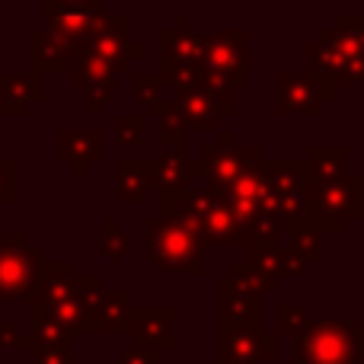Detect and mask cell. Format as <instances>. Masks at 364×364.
<instances>
[{
	"label": "cell",
	"mask_w": 364,
	"mask_h": 364,
	"mask_svg": "<svg viewBox=\"0 0 364 364\" xmlns=\"http://www.w3.org/2000/svg\"><path fill=\"white\" fill-rule=\"evenodd\" d=\"M147 256L160 272H182V275H205V243H201V224L176 218H147L144 220Z\"/></svg>",
	"instance_id": "obj_1"
},
{
	"label": "cell",
	"mask_w": 364,
	"mask_h": 364,
	"mask_svg": "<svg viewBox=\"0 0 364 364\" xmlns=\"http://www.w3.org/2000/svg\"><path fill=\"white\" fill-rule=\"evenodd\" d=\"M294 364H361L364 320H310L291 346Z\"/></svg>",
	"instance_id": "obj_2"
},
{
	"label": "cell",
	"mask_w": 364,
	"mask_h": 364,
	"mask_svg": "<svg viewBox=\"0 0 364 364\" xmlns=\"http://www.w3.org/2000/svg\"><path fill=\"white\" fill-rule=\"evenodd\" d=\"M45 250L26 230L0 237V304L29 301L38 288Z\"/></svg>",
	"instance_id": "obj_3"
},
{
	"label": "cell",
	"mask_w": 364,
	"mask_h": 364,
	"mask_svg": "<svg viewBox=\"0 0 364 364\" xmlns=\"http://www.w3.org/2000/svg\"><path fill=\"white\" fill-rule=\"evenodd\" d=\"M262 147L259 144H233V134L227 128H218V141L201 151L195 160V176L201 186L211 188L214 195H227V188L243 176L250 166L262 164Z\"/></svg>",
	"instance_id": "obj_4"
},
{
	"label": "cell",
	"mask_w": 364,
	"mask_h": 364,
	"mask_svg": "<svg viewBox=\"0 0 364 364\" xmlns=\"http://www.w3.org/2000/svg\"><path fill=\"white\" fill-rule=\"evenodd\" d=\"M358 173H346L336 182H310L307 186V230L314 233H348L355 220L358 198Z\"/></svg>",
	"instance_id": "obj_5"
},
{
	"label": "cell",
	"mask_w": 364,
	"mask_h": 364,
	"mask_svg": "<svg viewBox=\"0 0 364 364\" xmlns=\"http://www.w3.org/2000/svg\"><path fill=\"white\" fill-rule=\"evenodd\" d=\"M74 45L80 51H87V55L112 64L119 74H128L132 64L147 55V45L132 38V16H128V13H106V16L93 26V32Z\"/></svg>",
	"instance_id": "obj_6"
},
{
	"label": "cell",
	"mask_w": 364,
	"mask_h": 364,
	"mask_svg": "<svg viewBox=\"0 0 364 364\" xmlns=\"http://www.w3.org/2000/svg\"><path fill=\"white\" fill-rule=\"evenodd\" d=\"M246 29H218L205 36V58L201 68L220 74L233 83V90H243L250 83V55H246Z\"/></svg>",
	"instance_id": "obj_7"
},
{
	"label": "cell",
	"mask_w": 364,
	"mask_h": 364,
	"mask_svg": "<svg viewBox=\"0 0 364 364\" xmlns=\"http://www.w3.org/2000/svg\"><path fill=\"white\" fill-rule=\"evenodd\" d=\"M333 90H326L316 77L304 74H278L275 77V115L288 119H316L333 102Z\"/></svg>",
	"instance_id": "obj_8"
},
{
	"label": "cell",
	"mask_w": 364,
	"mask_h": 364,
	"mask_svg": "<svg viewBox=\"0 0 364 364\" xmlns=\"http://www.w3.org/2000/svg\"><path fill=\"white\" fill-rule=\"evenodd\" d=\"M102 16H106V6L100 0H45L42 29L68 42H80Z\"/></svg>",
	"instance_id": "obj_9"
},
{
	"label": "cell",
	"mask_w": 364,
	"mask_h": 364,
	"mask_svg": "<svg viewBox=\"0 0 364 364\" xmlns=\"http://www.w3.org/2000/svg\"><path fill=\"white\" fill-rule=\"evenodd\" d=\"M70 55H74L70 83H74L77 90H83V93H87V115H90V119H100V115L106 112L109 100H112L115 87H119V77L122 74L112 68V64H106V61H100V58L80 51L77 45L70 48Z\"/></svg>",
	"instance_id": "obj_10"
},
{
	"label": "cell",
	"mask_w": 364,
	"mask_h": 364,
	"mask_svg": "<svg viewBox=\"0 0 364 364\" xmlns=\"http://www.w3.org/2000/svg\"><path fill=\"white\" fill-rule=\"evenodd\" d=\"M218 361L220 364H275L278 336L262 329L218 326Z\"/></svg>",
	"instance_id": "obj_11"
},
{
	"label": "cell",
	"mask_w": 364,
	"mask_h": 364,
	"mask_svg": "<svg viewBox=\"0 0 364 364\" xmlns=\"http://www.w3.org/2000/svg\"><path fill=\"white\" fill-rule=\"evenodd\" d=\"M173 320H176V307L173 304H134L125 336H132L134 346L170 352V348H176Z\"/></svg>",
	"instance_id": "obj_12"
},
{
	"label": "cell",
	"mask_w": 364,
	"mask_h": 364,
	"mask_svg": "<svg viewBox=\"0 0 364 364\" xmlns=\"http://www.w3.org/2000/svg\"><path fill=\"white\" fill-rule=\"evenodd\" d=\"M307 74L316 77L326 90H342V87H352V83L364 80V64L358 61H348L346 55L333 48V45L320 42L316 38L314 45H307Z\"/></svg>",
	"instance_id": "obj_13"
},
{
	"label": "cell",
	"mask_w": 364,
	"mask_h": 364,
	"mask_svg": "<svg viewBox=\"0 0 364 364\" xmlns=\"http://www.w3.org/2000/svg\"><path fill=\"white\" fill-rule=\"evenodd\" d=\"M218 326L262 329V301L243 294L230 275L218 278Z\"/></svg>",
	"instance_id": "obj_14"
},
{
	"label": "cell",
	"mask_w": 364,
	"mask_h": 364,
	"mask_svg": "<svg viewBox=\"0 0 364 364\" xmlns=\"http://www.w3.org/2000/svg\"><path fill=\"white\" fill-rule=\"evenodd\" d=\"M201 58H205V32L192 29L188 16H176V26L160 32V64L201 68Z\"/></svg>",
	"instance_id": "obj_15"
},
{
	"label": "cell",
	"mask_w": 364,
	"mask_h": 364,
	"mask_svg": "<svg viewBox=\"0 0 364 364\" xmlns=\"http://www.w3.org/2000/svg\"><path fill=\"white\" fill-rule=\"evenodd\" d=\"M58 160L68 164L74 176H87L90 164L102 160V132H96V128H87V132L64 128V132H58Z\"/></svg>",
	"instance_id": "obj_16"
},
{
	"label": "cell",
	"mask_w": 364,
	"mask_h": 364,
	"mask_svg": "<svg viewBox=\"0 0 364 364\" xmlns=\"http://www.w3.org/2000/svg\"><path fill=\"white\" fill-rule=\"evenodd\" d=\"M74 42L58 38L51 32H45L42 26L29 32V61L36 74H70L74 70V55H70Z\"/></svg>",
	"instance_id": "obj_17"
},
{
	"label": "cell",
	"mask_w": 364,
	"mask_h": 364,
	"mask_svg": "<svg viewBox=\"0 0 364 364\" xmlns=\"http://www.w3.org/2000/svg\"><path fill=\"white\" fill-rule=\"evenodd\" d=\"M77 272L70 259H45L42 275H38V288L36 294L29 297V304H42V307H51V304H64V301H77Z\"/></svg>",
	"instance_id": "obj_18"
},
{
	"label": "cell",
	"mask_w": 364,
	"mask_h": 364,
	"mask_svg": "<svg viewBox=\"0 0 364 364\" xmlns=\"http://www.w3.org/2000/svg\"><path fill=\"white\" fill-rule=\"evenodd\" d=\"M218 198H224V195H214L211 188H205V186L182 188V192H166V195H160V214H164V218L201 224V220L211 214V208L218 205Z\"/></svg>",
	"instance_id": "obj_19"
},
{
	"label": "cell",
	"mask_w": 364,
	"mask_h": 364,
	"mask_svg": "<svg viewBox=\"0 0 364 364\" xmlns=\"http://www.w3.org/2000/svg\"><path fill=\"white\" fill-rule=\"evenodd\" d=\"M154 192V160H119L115 164V201L141 205Z\"/></svg>",
	"instance_id": "obj_20"
},
{
	"label": "cell",
	"mask_w": 364,
	"mask_h": 364,
	"mask_svg": "<svg viewBox=\"0 0 364 364\" xmlns=\"http://www.w3.org/2000/svg\"><path fill=\"white\" fill-rule=\"evenodd\" d=\"M352 157L348 144H310L304 151L301 164L310 182H336L346 176V164Z\"/></svg>",
	"instance_id": "obj_21"
},
{
	"label": "cell",
	"mask_w": 364,
	"mask_h": 364,
	"mask_svg": "<svg viewBox=\"0 0 364 364\" xmlns=\"http://www.w3.org/2000/svg\"><path fill=\"white\" fill-rule=\"evenodd\" d=\"M320 42L333 45L348 61L364 64V13H342L333 19V26L320 32Z\"/></svg>",
	"instance_id": "obj_22"
},
{
	"label": "cell",
	"mask_w": 364,
	"mask_h": 364,
	"mask_svg": "<svg viewBox=\"0 0 364 364\" xmlns=\"http://www.w3.org/2000/svg\"><path fill=\"white\" fill-rule=\"evenodd\" d=\"M201 243L224 250V246H243V224L233 214V208L224 198H218V205L211 208L205 220H201Z\"/></svg>",
	"instance_id": "obj_23"
},
{
	"label": "cell",
	"mask_w": 364,
	"mask_h": 364,
	"mask_svg": "<svg viewBox=\"0 0 364 364\" xmlns=\"http://www.w3.org/2000/svg\"><path fill=\"white\" fill-rule=\"evenodd\" d=\"M188 179H195V160L182 151L164 147L160 157L154 160V188H160V195L182 192L188 188Z\"/></svg>",
	"instance_id": "obj_24"
},
{
	"label": "cell",
	"mask_w": 364,
	"mask_h": 364,
	"mask_svg": "<svg viewBox=\"0 0 364 364\" xmlns=\"http://www.w3.org/2000/svg\"><path fill=\"white\" fill-rule=\"evenodd\" d=\"M0 87L4 93L10 96L16 106L29 109L32 112V102H42L45 100V77L36 74V70H4L0 64Z\"/></svg>",
	"instance_id": "obj_25"
},
{
	"label": "cell",
	"mask_w": 364,
	"mask_h": 364,
	"mask_svg": "<svg viewBox=\"0 0 364 364\" xmlns=\"http://www.w3.org/2000/svg\"><path fill=\"white\" fill-rule=\"evenodd\" d=\"M182 112V122H186L188 134L192 132H218L220 125V112L218 106H214L211 100H208L201 90H195V93H186V96H173Z\"/></svg>",
	"instance_id": "obj_26"
},
{
	"label": "cell",
	"mask_w": 364,
	"mask_h": 364,
	"mask_svg": "<svg viewBox=\"0 0 364 364\" xmlns=\"http://www.w3.org/2000/svg\"><path fill=\"white\" fill-rule=\"evenodd\" d=\"M164 77L151 74V70H138V74H132V93L138 102H144V115L147 119H157L160 115V106H164Z\"/></svg>",
	"instance_id": "obj_27"
},
{
	"label": "cell",
	"mask_w": 364,
	"mask_h": 364,
	"mask_svg": "<svg viewBox=\"0 0 364 364\" xmlns=\"http://www.w3.org/2000/svg\"><path fill=\"white\" fill-rule=\"evenodd\" d=\"M227 275H230V282L237 284V288L243 291V294L259 297V301H262V294H269V291H275V288H278L275 282H269V278H265L262 272L256 269V265L246 262V259H237V262L230 265V272H227Z\"/></svg>",
	"instance_id": "obj_28"
},
{
	"label": "cell",
	"mask_w": 364,
	"mask_h": 364,
	"mask_svg": "<svg viewBox=\"0 0 364 364\" xmlns=\"http://www.w3.org/2000/svg\"><path fill=\"white\" fill-rule=\"evenodd\" d=\"M160 77H164L166 90H173V96H186V93L201 90L205 68H188V64H160Z\"/></svg>",
	"instance_id": "obj_29"
},
{
	"label": "cell",
	"mask_w": 364,
	"mask_h": 364,
	"mask_svg": "<svg viewBox=\"0 0 364 364\" xmlns=\"http://www.w3.org/2000/svg\"><path fill=\"white\" fill-rule=\"evenodd\" d=\"M100 233H102V256H106L109 262H122V259L132 256V250H134L132 233L122 230V224L115 218H102Z\"/></svg>",
	"instance_id": "obj_30"
},
{
	"label": "cell",
	"mask_w": 364,
	"mask_h": 364,
	"mask_svg": "<svg viewBox=\"0 0 364 364\" xmlns=\"http://www.w3.org/2000/svg\"><path fill=\"white\" fill-rule=\"evenodd\" d=\"M246 262L256 265L269 282H282L284 278V246H252L246 250Z\"/></svg>",
	"instance_id": "obj_31"
},
{
	"label": "cell",
	"mask_w": 364,
	"mask_h": 364,
	"mask_svg": "<svg viewBox=\"0 0 364 364\" xmlns=\"http://www.w3.org/2000/svg\"><path fill=\"white\" fill-rule=\"evenodd\" d=\"M201 93H205L208 100L218 106L220 119L233 115V83H230V80H224L220 74H211V70H205V80H201Z\"/></svg>",
	"instance_id": "obj_32"
},
{
	"label": "cell",
	"mask_w": 364,
	"mask_h": 364,
	"mask_svg": "<svg viewBox=\"0 0 364 364\" xmlns=\"http://www.w3.org/2000/svg\"><path fill=\"white\" fill-rule=\"evenodd\" d=\"M70 339L74 336L68 333L64 326H58V323L51 320H32V346H42V348H68Z\"/></svg>",
	"instance_id": "obj_33"
},
{
	"label": "cell",
	"mask_w": 364,
	"mask_h": 364,
	"mask_svg": "<svg viewBox=\"0 0 364 364\" xmlns=\"http://www.w3.org/2000/svg\"><path fill=\"white\" fill-rule=\"evenodd\" d=\"M147 115H119L115 119V144L119 147H138L147 134Z\"/></svg>",
	"instance_id": "obj_34"
},
{
	"label": "cell",
	"mask_w": 364,
	"mask_h": 364,
	"mask_svg": "<svg viewBox=\"0 0 364 364\" xmlns=\"http://www.w3.org/2000/svg\"><path fill=\"white\" fill-rule=\"evenodd\" d=\"M307 323H310V314L301 304H282V307H275V336H284V333L297 336Z\"/></svg>",
	"instance_id": "obj_35"
},
{
	"label": "cell",
	"mask_w": 364,
	"mask_h": 364,
	"mask_svg": "<svg viewBox=\"0 0 364 364\" xmlns=\"http://www.w3.org/2000/svg\"><path fill=\"white\" fill-rule=\"evenodd\" d=\"M288 250L297 252V256H301L307 265H314V262H320V259H323L320 233H314V230H297V233H291Z\"/></svg>",
	"instance_id": "obj_36"
},
{
	"label": "cell",
	"mask_w": 364,
	"mask_h": 364,
	"mask_svg": "<svg viewBox=\"0 0 364 364\" xmlns=\"http://www.w3.org/2000/svg\"><path fill=\"white\" fill-rule=\"evenodd\" d=\"M115 364H164V352H157V348H147V346H128L122 348L119 361Z\"/></svg>",
	"instance_id": "obj_37"
},
{
	"label": "cell",
	"mask_w": 364,
	"mask_h": 364,
	"mask_svg": "<svg viewBox=\"0 0 364 364\" xmlns=\"http://www.w3.org/2000/svg\"><path fill=\"white\" fill-rule=\"evenodd\" d=\"M29 364H74V352L68 348H42L32 346L29 348Z\"/></svg>",
	"instance_id": "obj_38"
},
{
	"label": "cell",
	"mask_w": 364,
	"mask_h": 364,
	"mask_svg": "<svg viewBox=\"0 0 364 364\" xmlns=\"http://www.w3.org/2000/svg\"><path fill=\"white\" fill-rule=\"evenodd\" d=\"M16 201V164L0 157V205Z\"/></svg>",
	"instance_id": "obj_39"
},
{
	"label": "cell",
	"mask_w": 364,
	"mask_h": 364,
	"mask_svg": "<svg viewBox=\"0 0 364 364\" xmlns=\"http://www.w3.org/2000/svg\"><path fill=\"white\" fill-rule=\"evenodd\" d=\"M0 348H26L29 352L32 348V333H19L16 326H10V323H0Z\"/></svg>",
	"instance_id": "obj_40"
},
{
	"label": "cell",
	"mask_w": 364,
	"mask_h": 364,
	"mask_svg": "<svg viewBox=\"0 0 364 364\" xmlns=\"http://www.w3.org/2000/svg\"><path fill=\"white\" fill-rule=\"evenodd\" d=\"M304 269H307V262H304L297 252H291L288 246H284V278H297L304 275Z\"/></svg>",
	"instance_id": "obj_41"
},
{
	"label": "cell",
	"mask_w": 364,
	"mask_h": 364,
	"mask_svg": "<svg viewBox=\"0 0 364 364\" xmlns=\"http://www.w3.org/2000/svg\"><path fill=\"white\" fill-rule=\"evenodd\" d=\"M0 115H10V119H23V115H29V109L16 106V102H13L10 96L4 93V87H0Z\"/></svg>",
	"instance_id": "obj_42"
},
{
	"label": "cell",
	"mask_w": 364,
	"mask_h": 364,
	"mask_svg": "<svg viewBox=\"0 0 364 364\" xmlns=\"http://www.w3.org/2000/svg\"><path fill=\"white\" fill-rule=\"evenodd\" d=\"M361 182H358V198H355V220L364 218V164H361Z\"/></svg>",
	"instance_id": "obj_43"
},
{
	"label": "cell",
	"mask_w": 364,
	"mask_h": 364,
	"mask_svg": "<svg viewBox=\"0 0 364 364\" xmlns=\"http://www.w3.org/2000/svg\"><path fill=\"white\" fill-rule=\"evenodd\" d=\"M0 227H4V214H0Z\"/></svg>",
	"instance_id": "obj_44"
},
{
	"label": "cell",
	"mask_w": 364,
	"mask_h": 364,
	"mask_svg": "<svg viewBox=\"0 0 364 364\" xmlns=\"http://www.w3.org/2000/svg\"><path fill=\"white\" fill-rule=\"evenodd\" d=\"M205 364H220V361H205Z\"/></svg>",
	"instance_id": "obj_45"
},
{
	"label": "cell",
	"mask_w": 364,
	"mask_h": 364,
	"mask_svg": "<svg viewBox=\"0 0 364 364\" xmlns=\"http://www.w3.org/2000/svg\"><path fill=\"white\" fill-rule=\"evenodd\" d=\"M361 96H364V80H361Z\"/></svg>",
	"instance_id": "obj_46"
},
{
	"label": "cell",
	"mask_w": 364,
	"mask_h": 364,
	"mask_svg": "<svg viewBox=\"0 0 364 364\" xmlns=\"http://www.w3.org/2000/svg\"><path fill=\"white\" fill-rule=\"evenodd\" d=\"M361 288H364V282H361Z\"/></svg>",
	"instance_id": "obj_47"
},
{
	"label": "cell",
	"mask_w": 364,
	"mask_h": 364,
	"mask_svg": "<svg viewBox=\"0 0 364 364\" xmlns=\"http://www.w3.org/2000/svg\"><path fill=\"white\" fill-rule=\"evenodd\" d=\"M361 364H364V361H361Z\"/></svg>",
	"instance_id": "obj_48"
}]
</instances>
